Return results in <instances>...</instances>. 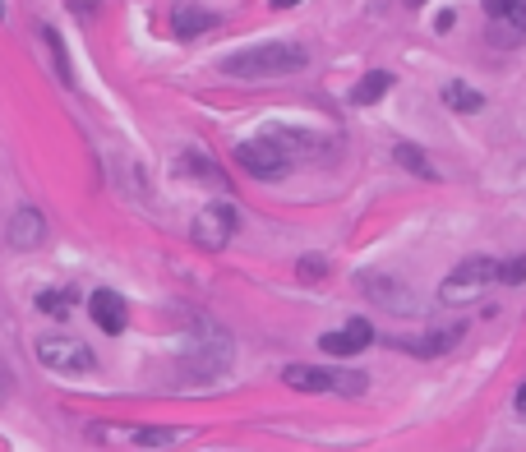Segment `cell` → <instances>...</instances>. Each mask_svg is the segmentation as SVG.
<instances>
[{
  "label": "cell",
  "instance_id": "cell-1",
  "mask_svg": "<svg viewBox=\"0 0 526 452\" xmlns=\"http://www.w3.org/2000/svg\"><path fill=\"white\" fill-rule=\"evenodd\" d=\"M310 65V51L300 42H263V47L236 51V56L222 60V74L231 79H287Z\"/></svg>",
  "mask_w": 526,
  "mask_h": 452
},
{
  "label": "cell",
  "instance_id": "cell-2",
  "mask_svg": "<svg viewBox=\"0 0 526 452\" xmlns=\"http://www.w3.org/2000/svg\"><path fill=\"white\" fill-rule=\"evenodd\" d=\"M93 443H125V448H171V443L190 439V429L176 425H120V420H97L88 425Z\"/></svg>",
  "mask_w": 526,
  "mask_h": 452
},
{
  "label": "cell",
  "instance_id": "cell-3",
  "mask_svg": "<svg viewBox=\"0 0 526 452\" xmlns=\"http://www.w3.org/2000/svg\"><path fill=\"white\" fill-rule=\"evenodd\" d=\"M490 282H499V259H490V254H471V259H462L453 273L443 277L439 300L443 305H467V300H476Z\"/></svg>",
  "mask_w": 526,
  "mask_h": 452
},
{
  "label": "cell",
  "instance_id": "cell-4",
  "mask_svg": "<svg viewBox=\"0 0 526 452\" xmlns=\"http://www.w3.org/2000/svg\"><path fill=\"white\" fill-rule=\"evenodd\" d=\"M236 162H240L245 171H250L254 180H282V176L291 171V162H296V153H291L287 143H282L273 130H268L263 139L236 143Z\"/></svg>",
  "mask_w": 526,
  "mask_h": 452
},
{
  "label": "cell",
  "instance_id": "cell-5",
  "mask_svg": "<svg viewBox=\"0 0 526 452\" xmlns=\"http://www.w3.org/2000/svg\"><path fill=\"white\" fill-rule=\"evenodd\" d=\"M37 360L56 374H93L97 369V356L93 346L79 342L70 333H51V337H37Z\"/></svg>",
  "mask_w": 526,
  "mask_h": 452
},
{
  "label": "cell",
  "instance_id": "cell-6",
  "mask_svg": "<svg viewBox=\"0 0 526 452\" xmlns=\"http://www.w3.org/2000/svg\"><path fill=\"white\" fill-rule=\"evenodd\" d=\"M356 286L374 300V305H383L388 314H402V319H416V314H420V296L393 273H360Z\"/></svg>",
  "mask_w": 526,
  "mask_h": 452
},
{
  "label": "cell",
  "instance_id": "cell-7",
  "mask_svg": "<svg viewBox=\"0 0 526 452\" xmlns=\"http://www.w3.org/2000/svg\"><path fill=\"white\" fill-rule=\"evenodd\" d=\"M236 226H240V213L231 208V203H208V208H199V217H194L190 236H194L199 250L217 254V250H227V245H231Z\"/></svg>",
  "mask_w": 526,
  "mask_h": 452
},
{
  "label": "cell",
  "instance_id": "cell-8",
  "mask_svg": "<svg viewBox=\"0 0 526 452\" xmlns=\"http://www.w3.org/2000/svg\"><path fill=\"white\" fill-rule=\"evenodd\" d=\"M319 346L328 356H360L365 346H374V328L370 319H351L347 328H337V333H323Z\"/></svg>",
  "mask_w": 526,
  "mask_h": 452
},
{
  "label": "cell",
  "instance_id": "cell-9",
  "mask_svg": "<svg viewBox=\"0 0 526 452\" xmlns=\"http://www.w3.org/2000/svg\"><path fill=\"white\" fill-rule=\"evenodd\" d=\"M88 314H93V323L102 328V333H125V323H130V310H125V296H116V291H93L88 296Z\"/></svg>",
  "mask_w": 526,
  "mask_h": 452
},
{
  "label": "cell",
  "instance_id": "cell-10",
  "mask_svg": "<svg viewBox=\"0 0 526 452\" xmlns=\"http://www.w3.org/2000/svg\"><path fill=\"white\" fill-rule=\"evenodd\" d=\"M10 245L14 250H33V245H42V236H47V217L37 213V208H19V213L10 217Z\"/></svg>",
  "mask_w": 526,
  "mask_h": 452
},
{
  "label": "cell",
  "instance_id": "cell-11",
  "mask_svg": "<svg viewBox=\"0 0 526 452\" xmlns=\"http://www.w3.org/2000/svg\"><path fill=\"white\" fill-rule=\"evenodd\" d=\"M171 28H176V37H185V42H190V37L217 28V14L204 10V5H194V0H180L176 10H171Z\"/></svg>",
  "mask_w": 526,
  "mask_h": 452
},
{
  "label": "cell",
  "instance_id": "cell-12",
  "mask_svg": "<svg viewBox=\"0 0 526 452\" xmlns=\"http://www.w3.org/2000/svg\"><path fill=\"white\" fill-rule=\"evenodd\" d=\"M282 383L296 388V393H333V374L328 369H310V365L282 369Z\"/></svg>",
  "mask_w": 526,
  "mask_h": 452
},
{
  "label": "cell",
  "instance_id": "cell-13",
  "mask_svg": "<svg viewBox=\"0 0 526 452\" xmlns=\"http://www.w3.org/2000/svg\"><path fill=\"white\" fill-rule=\"evenodd\" d=\"M462 323H443V328H430V337H420V342H407L411 351H420V356H439V351H448V346L462 342Z\"/></svg>",
  "mask_w": 526,
  "mask_h": 452
},
{
  "label": "cell",
  "instance_id": "cell-14",
  "mask_svg": "<svg viewBox=\"0 0 526 452\" xmlns=\"http://www.w3.org/2000/svg\"><path fill=\"white\" fill-rule=\"evenodd\" d=\"M393 84H397V79L388 70H370L356 88H351V102H356V107H370V102H379L383 93H393Z\"/></svg>",
  "mask_w": 526,
  "mask_h": 452
},
{
  "label": "cell",
  "instance_id": "cell-15",
  "mask_svg": "<svg viewBox=\"0 0 526 452\" xmlns=\"http://www.w3.org/2000/svg\"><path fill=\"white\" fill-rule=\"evenodd\" d=\"M176 171H180V176H204L208 185H217V190H227V176H222V171H217L204 153H185V157L176 162Z\"/></svg>",
  "mask_w": 526,
  "mask_h": 452
},
{
  "label": "cell",
  "instance_id": "cell-16",
  "mask_svg": "<svg viewBox=\"0 0 526 452\" xmlns=\"http://www.w3.org/2000/svg\"><path fill=\"white\" fill-rule=\"evenodd\" d=\"M443 102H448V107L453 111H485V97L476 93V88L471 84H462V79H457V84H443Z\"/></svg>",
  "mask_w": 526,
  "mask_h": 452
},
{
  "label": "cell",
  "instance_id": "cell-17",
  "mask_svg": "<svg viewBox=\"0 0 526 452\" xmlns=\"http://www.w3.org/2000/svg\"><path fill=\"white\" fill-rule=\"evenodd\" d=\"M393 157H397V162H402V167L411 171V176H420V180H439V176H434V167L425 162V153H416L411 143H397V148H393Z\"/></svg>",
  "mask_w": 526,
  "mask_h": 452
},
{
  "label": "cell",
  "instance_id": "cell-18",
  "mask_svg": "<svg viewBox=\"0 0 526 452\" xmlns=\"http://www.w3.org/2000/svg\"><path fill=\"white\" fill-rule=\"evenodd\" d=\"M333 393L360 397V393H365V374H356V369H351V374H347V369H337V374H333Z\"/></svg>",
  "mask_w": 526,
  "mask_h": 452
},
{
  "label": "cell",
  "instance_id": "cell-19",
  "mask_svg": "<svg viewBox=\"0 0 526 452\" xmlns=\"http://www.w3.org/2000/svg\"><path fill=\"white\" fill-rule=\"evenodd\" d=\"M499 282H503V286L526 282V254H513V259H503V263H499Z\"/></svg>",
  "mask_w": 526,
  "mask_h": 452
},
{
  "label": "cell",
  "instance_id": "cell-20",
  "mask_svg": "<svg viewBox=\"0 0 526 452\" xmlns=\"http://www.w3.org/2000/svg\"><path fill=\"white\" fill-rule=\"evenodd\" d=\"M37 305H42L47 314H70L74 291H42V296H37Z\"/></svg>",
  "mask_w": 526,
  "mask_h": 452
},
{
  "label": "cell",
  "instance_id": "cell-21",
  "mask_svg": "<svg viewBox=\"0 0 526 452\" xmlns=\"http://www.w3.org/2000/svg\"><path fill=\"white\" fill-rule=\"evenodd\" d=\"M503 24H508V33H513V37H526V0H517L513 14H508Z\"/></svg>",
  "mask_w": 526,
  "mask_h": 452
},
{
  "label": "cell",
  "instance_id": "cell-22",
  "mask_svg": "<svg viewBox=\"0 0 526 452\" xmlns=\"http://www.w3.org/2000/svg\"><path fill=\"white\" fill-rule=\"evenodd\" d=\"M323 273H328L323 254H305V259H300V277H305V282H310V277H323Z\"/></svg>",
  "mask_w": 526,
  "mask_h": 452
},
{
  "label": "cell",
  "instance_id": "cell-23",
  "mask_svg": "<svg viewBox=\"0 0 526 452\" xmlns=\"http://www.w3.org/2000/svg\"><path fill=\"white\" fill-rule=\"evenodd\" d=\"M480 5H485V14H490V19H499V24H503V19L513 14L517 0H480Z\"/></svg>",
  "mask_w": 526,
  "mask_h": 452
},
{
  "label": "cell",
  "instance_id": "cell-24",
  "mask_svg": "<svg viewBox=\"0 0 526 452\" xmlns=\"http://www.w3.org/2000/svg\"><path fill=\"white\" fill-rule=\"evenodd\" d=\"M434 28H439V33H448V28H453V10H439V19H434Z\"/></svg>",
  "mask_w": 526,
  "mask_h": 452
},
{
  "label": "cell",
  "instance_id": "cell-25",
  "mask_svg": "<svg viewBox=\"0 0 526 452\" xmlns=\"http://www.w3.org/2000/svg\"><path fill=\"white\" fill-rule=\"evenodd\" d=\"M517 416L526 420V383H522V388H517Z\"/></svg>",
  "mask_w": 526,
  "mask_h": 452
},
{
  "label": "cell",
  "instance_id": "cell-26",
  "mask_svg": "<svg viewBox=\"0 0 526 452\" xmlns=\"http://www.w3.org/2000/svg\"><path fill=\"white\" fill-rule=\"evenodd\" d=\"M291 5H300V0H273V10H291Z\"/></svg>",
  "mask_w": 526,
  "mask_h": 452
},
{
  "label": "cell",
  "instance_id": "cell-27",
  "mask_svg": "<svg viewBox=\"0 0 526 452\" xmlns=\"http://www.w3.org/2000/svg\"><path fill=\"white\" fill-rule=\"evenodd\" d=\"M0 19H5V0H0Z\"/></svg>",
  "mask_w": 526,
  "mask_h": 452
}]
</instances>
